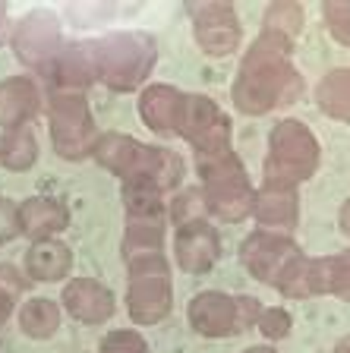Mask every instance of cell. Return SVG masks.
<instances>
[{
	"instance_id": "4dcf8cb0",
	"label": "cell",
	"mask_w": 350,
	"mask_h": 353,
	"mask_svg": "<svg viewBox=\"0 0 350 353\" xmlns=\"http://www.w3.org/2000/svg\"><path fill=\"white\" fill-rule=\"evenodd\" d=\"M259 331L271 341L287 338V331H291V312H284V309H262V316H259Z\"/></svg>"
},
{
	"instance_id": "d6a6232c",
	"label": "cell",
	"mask_w": 350,
	"mask_h": 353,
	"mask_svg": "<svg viewBox=\"0 0 350 353\" xmlns=\"http://www.w3.org/2000/svg\"><path fill=\"white\" fill-rule=\"evenodd\" d=\"M237 300V322H240V331L253 328L262 316V303L255 300V296H233Z\"/></svg>"
},
{
	"instance_id": "2e32d148",
	"label": "cell",
	"mask_w": 350,
	"mask_h": 353,
	"mask_svg": "<svg viewBox=\"0 0 350 353\" xmlns=\"http://www.w3.org/2000/svg\"><path fill=\"white\" fill-rule=\"evenodd\" d=\"M180 108H183V95L171 85H152L139 98V114H142L146 126L161 132V136H174L177 132Z\"/></svg>"
},
{
	"instance_id": "cb8c5ba5",
	"label": "cell",
	"mask_w": 350,
	"mask_h": 353,
	"mask_svg": "<svg viewBox=\"0 0 350 353\" xmlns=\"http://www.w3.org/2000/svg\"><path fill=\"white\" fill-rule=\"evenodd\" d=\"M19 325L29 338H51L60 325V309L51 300H29L19 312Z\"/></svg>"
},
{
	"instance_id": "7a4b0ae2",
	"label": "cell",
	"mask_w": 350,
	"mask_h": 353,
	"mask_svg": "<svg viewBox=\"0 0 350 353\" xmlns=\"http://www.w3.org/2000/svg\"><path fill=\"white\" fill-rule=\"evenodd\" d=\"M82 57H86L92 82H104L114 92H133L142 85L158 57V48L148 35L139 32H117L95 41H82Z\"/></svg>"
},
{
	"instance_id": "836d02e7",
	"label": "cell",
	"mask_w": 350,
	"mask_h": 353,
	"mask_svg": "<svg viewBox=\"0 0 350 353\" xmlns=\"http://www.w3.org/2000/svg\"><path fill=\"white\" fill-rule=\"evenodd\" d=\"M3 35H7V10L0 3V41H3Z\"/></svg>"
},
{
	"instance_id": "1f68e13d",
	"label": "cell",
	"mask_w": 350,
	"mask_h": 353,
	"mask_svg": "<svg viewBox=\"0 0 350 353\" xmlns=\"http://www.w3.org/2000/svg\"><path fill=\"white\" fill-rule=\"evenodd\" d=\"M19 234V208L10 199H0V243L13 240Z\"/></svg>"
},
{
	"instance_id": "83f0119b",
	"label": "cell",
	"mask_w": 350,
	"mask_h": 353,
	"mask_svg": "<svg viewBox=\"0 0 350 353\" xmlns=\"http://www.w3.org/2000/svg\"><path fill=\"white\" fill-rule=\"evenodd\" d=\"M202 208H205L202 192L199 190H183L180 196L174 199V205H171L177 228H180V224H190V221H202Z\"/></svg>"
},
{
	"instance_id": "6da1fadb",
	"label": "cell",
	"mask_w": 350,
	"mask_h": 353,
	"mask_svg": "<svg viewBox=\"0 0 350 353\" xmlns=\"http://www.w3.org/2000/svg\"><path fill=\"white\" fill-rule=\"evenodd\" d=\"M291 51L293 41L278 32L262 29V35L255 38L233 82V104L243 114H269L300 98L303 79L291 63Z\"/></svg>"
},
{
	"instance_id": "3957f363",
	"label": "cell",
	"mask_w": 350,
	"mask_h": 353,
	"mask_svg": "<svg viewBox=\"0 0 350 353\" xmlns=\"http://www.w3.org/2000/svg\"><path fill=\"white\" fill-rule=\"evenodd\" d=\"M95 154L110 174L124 180V186H152V190L164 192L183 180L180 154H174L171 148L142 145V142L120 136V132L101 136Z\"/></svg>"
},
{
	"instance_id": "5b68a950",
	"label": "cell",
	"mask_w": 350,
	"mask_h": 353,
	"mask_svg": "<svg viewBox=\"0 0 350 353\" xmlns=\"http://www.w3.org/2000/svg\"><path fill=\"white\" fill-rule=\"evenodd\" d=\"M319 142L300 120H281L271 130L269 158H265V186L269 190H297L319 168Z\"/></svg>"
},
{
	"instance_id": "9c48e42d",
	"label": "cell",
	"mask_w": 350,
	"mask_h": 353,
	"mask_svg": "<svg viewBox=\"0 0 350 353\" xmlns=\"http://www.w3.org/2000/svg\"><path fill=\"white\" fill-rule=\"evenodd\" d=\"M177 132L196 148V158L231 148V120L224 117V110L212 98L205 95H183Z\"/></svg>"
},
{
	"instance_id": "8fae6325",
	"label": "cell",
	"mask_w": 350,
	"mask_h": 353,
	"mask_svg": "<svg viewBox=\"0 0 350 353\" xmlns=\"http://www.w3.org/2000/svg\"><path fill=\"white\" fill-rule=\"evenodd\" d=\"M186 13H190L196 41L205 54L227 57V54L237 51V44H240V19H237L231 3H224V0H208V3L190 0Z\"/></svg>"
},
{
	"instance_id": "52a82bcc",
	"label": "cell",
	"mask_w": 350,
	"mask_h": 353,
	"mask_svg": "<svg viewBox=\"0 0 350 353\" xmlns=\"http://www.w3.org/2000/svg\"><path fill=\"white\" fill-rule=\"evenodd\" d=\"M130 287H126V306L133 322L155 325L171 312V272L161 250L152 252H130Z\"/></svg>"
},
{
	"instance_id": "d590c367",
	"label": "cell",
	"mask_w": 350,
	"mask_h": 353,
	"mask_svg": "<svg viewBox=\"0 0 350 353\" xmlns=\"http://www.w3.org/2000/svg\"><path fill=\"white\" fill-rule=\"evenodd\" d=\"M335 353H347V338H341V341H338V347H335Z\"/></svg>"
},
{
	"instance_id": "e575fe53",
	"label": "cell",
	"mask_w": 350,
	"mask_h": 353,
	"mask_svg": "<svg viewBox=\"0 0 350 353\" xmlns=\"http://www.w3.org/2000/svg\"><path fill=\"white\" fill-rule=\"evenodd\" d=\"M243 353H275L271 347H249V350H243Z\"/></svg>"
},
{
	"instance_id": "8992f818",
	"label": "cell",
	"mask_w": 350,
	"mask_h": 353,
	"mask_svg": "<svg viewBox=\"0 0 350 353\" xmlns=\"http://www.w3.org/2000/svg\"><path fill=\"white\" fill-rule=\"evenodd\" d=\"M196 164L208 212L218 214L221 221H243L246 214H253L255 190L249 186V176L240 158L233 154V148L218 154H202V158H196Z\"/></svg>"
},
{
	"instance_id": "7c38bea8",
	"label": "cell",
	"mask_w": 350,
	"mask_h": 353,
	"mask_svg": "<svg viewBox=\"0 0 350 353\" xmlns=\"http://www.w3.org/2000/svg\"><path fill=\"white\" fill-rule=\"evenodd\" d=\"M218 256H221L218 234H215L212 224H205V218L177 228V262H180L183 272L190 274L208 272L218 262Z\"/></svg>"
},
{
	"instance_id": "603a6c76",
	"label": "cell",
	"mask_w": 350,
	"mask_h": 353,
	"mask_svg": "<svg viewBox=\"0 0 350 353\" xmlns=\"http://www.w3.org/2000/svg\"><path fill=\"white\" fill-rule=\"evenodd\" d=\"M161 243H164V218H126L124 256L161 250Z\"/></svg>"
},
{
	"instance_id": "7402d4cb",
	"label": "cell",
	"mask_w": 350,
	"mask_h": 353,
	"mask_svg": "<svg viewBox=\"0 0 350 353\" xmlns=\"http://www.w3.org/2000/svg\"><path fill=\"white\" fill-rule=\"evenodd\" d=\"M38 158V142L29 126H16L0 136V164L10 170H26Z\"/></svg>"
},
{
	"instance_id": "e0dca14e",
	"label": "cell",
	"mask_w": 350,
	"mask_h": 353,
	"mask_svg": "<svg viewBox=\"0 0 350 353\" xmlns=\"http://www.w3.org/2000/svg\"><path fill=\"white\" fill-rule=\"evenodd\" d=\"M70 224V212L60 205L57 199H29L19 205V234L32 236V240H51L57 230Z\"/></svg>"
},
{
	"instance_id": "d6986e66",
	"label": "cell",
	"mask_w": 350,
	"mask_h": 353,
	"mask_svg": "<svg viewBox=\"0 0 350 353\" xmlns=\"http://www.w3.org/2000/svg\"><path fill=\"white\" fill-rule=\"evenodd\" d=\"M73 256L60 240H38L26 256V274L32 281H60L70 274Z\"/></svg>"
},
{
	"instance_id": "ffe728a7",
	"label": "cell",
	"mask_w": 350,
	"mask_h": 353,
	"mask_svg": "<svg viewBox=\"0 0 350 353\" xmlns=\"http://www.w3.org/2000/svg\"><path fill=\"white\" fill-rule=\"evenodd\" d=\"M350 259L347 252H338L329 259H309V296L313 294H335L347 296V274Z\"/></svg>"
},
{
	"instance_id": "44dd1931",
	"label": "cell",
	"mask_w": 350,
	"mask_h": 353,
	"mask_svg": "<svg viewBox=\"0 0 350 353\" xmlns=\"http://www.w3.org/2000/svg\"><path fill=\"white\" fill-rule=\"evenodd\" d=\"M315 101H319L322 114H329L335 120H347L350 117V73L347 70H331L315 85Z\"/></svg>"
},
{
	"instance_id": "4316f807",
	"label": "cell",
	"mask_w": 350,
	"mask_h": 353,
	"mask_svg": "<svg viewBox=\"0 0 350 353\" xmlns=\"http://www.w3.org/2000/svg\"><path fill=\"white\" fill-rule=\"evenodd\" d=\"M22 287H26V281H22V274L16 272L13 265H0V325L10 319L13 303L22 294Z\"/></svg>"
},
{
	"instance_id": "4fadbf2b",
	"label": "cell",
	"mask_w": 350,
	"mask_h": 353,
	"mask_svg": "<svg viewBox=\"0 0 350 353\" xmlns=\"http://www.w3.org/2000/svg\"><path fill=\"white\" fill-rule=\"evenodd\" d=\"M190 325L202 338H227V334H240L237 322V300L218 290L193 296L190 303Z\"/></svg>"
},
{
	"instance_id": "f546056e",
	"label": "cell",
	"mask_w": 350,
	"mask_h": 353,
	"mask_svg": "<svg viewBox=\"0 0 350 353\" xmlns=\"http://www.w3.org/2000/svg\"><path fill=\"white\" fill-rule=\"evenodd\" d=\"M322 16H325V22H329V29H331V35L338 38L341 44H347V38H350V7L344 3V0H335V3H325L322 7Z\"/></svg>"
},
{
	"instance_id": "277c9868",
	"label": "cell",
	"mask_w": 350,
	"mask_h": 353,
	"mask_svg": "<svg viewBox=\"0 0 350 353\" xmlns=\"http://www.w3.org/2000/svg\"><path fill=\"white\" fill-rule=\"evenodd\" d=\"M240 259L249 274H255L291 300L309 296V259L284 234L262 230V234L246 236L240 246Z\"/></svg>"
},
{
	"instance_id": "f1b7e54d",
	"label": "cell",
	"mask_w": 350,
	"mask_h": 353,
	"mask_svg": "<svg viewBox=\"0 0 350 353\" xmlns=\"http://www.w3.org/2000/svg\"><path fill=\"white\" fill-rule=\"evenodd\" d=\"M101 353H148V344L139 338L130 328H117L110 331L101 344Z\"/></svg>"
},
{
	"instance_id": "ba28073f",
	"label": "cell",
	"mask_w": 350,
	"mask_h": 353,
	"mask_svg": "<svg viewBox=\"0 0 350 353\" xmlns=\"http://www.w3.org/2000/svg\"><path fill=\"white\" fill-rule=\"evenodd\" d=\"M51 139L54 152L66 161H82L98 148V130L82 92L51 88Z\"/></svg>"
},
{
	"instance_id": "484cf974",
	"label": "cell",
	"mask_w": 350,
	"mask_h": 353,
	"mask_svg": "<svg viewBox=\"0 0 350 353\" xmlns=\"http://www.w3.org/2000/svg\"><path fill=\"white\" fill-rule=\"evenodd\" d=\"M300 22H303V10L300 3H271L265 10V32H278V35H284L293 41V35L300 32Z\"/></svg>"
},
{
	"instance_id": "9a60e30c",
	"label": "cell",
	"mask_w": 350,
	"mask_h": 353,
	"mask_svg": "<svg viewBox=\"0 0 350 353\" xmlns=\"http://www.w3.org/2000/svg\"><path fill=\"white\" fill-rule=\"evenodd\" d=\"M38 114V88L29 76H13L0 82V126L16 130Z\"/></svg>"
},
{
	"instance_id": "30bf717a",
	"label": "cell",
	"mask_w": 350,
	"mask_h": 353,
	"mask_svg": "<svg viewBox=\"0 0 350 353\" xmlns=\"http://www.w3.org/2000/svg\"><path fill=\"white\" fill-rule=\"evenodd\" d=\"M13 48H16V54H19L22 63L35 66L38 73L48 76L54 70V63H57L60 51H64L66 44H64V38H60L57 19H54L51 13L38 10V13L22 16V19L16 22Z\"/></svg>"
},
{
	"instance_id": "5bb4252c",
	"label": "cell",
	"mask_w": 350,
	"mask_h": 353,
	"mask_svg": "<svg viewBox=\"0 0 350 353\" xmlns=\"http://www.w3.org/2000/svg\"><path fill=\"white\" fill-rule=\"evenodd\" d=\"M64 306L73 319L86 325H101L104 319L114 316V294L104 284L92 278H79L70 281L64 287Z\"/></svg>"
},
{
	"instance_id": "d4e9b609",
	"label": "cell",
	"mask_w": 350,
	"mask_h": 353,
	"mask_svg": "<svg viewBox=\"0 0 350 353\" xmlns=\"http://www.w3.org/2000/svg\"><path fill=\"white\" fill-rule=\"evenodd\" d=\"M126 218H164L161 192L152 186H124Z\"/></svg>"
},
{
	"instance_id": "ac0fdd59",
	"label": "cell",
	"mask_w": 350,
	"mask_h": 353,
	"mask_svg": "<svg viewBox=\"0 0 350 353\" xmlns=\"http://www.w3.org/2000/svg\"><path fill=\"white\" fill-rule=\"evenodd\" d=\"M253 212L262 228L287 234L297 224V190H269V186H262L255 192Z\"/></svg>"
}]
</instances>
